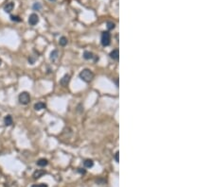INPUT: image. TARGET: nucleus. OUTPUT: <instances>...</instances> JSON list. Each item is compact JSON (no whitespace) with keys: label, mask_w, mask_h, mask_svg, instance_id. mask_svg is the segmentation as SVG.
<instances>
[{"label":"nucleus","mask_w":213,"mask_h":187,"mask_svg":"<svg viewBox=\"0 0 213 187\" xmlns=\"http://www.w3.org/2000/svg\"><path fill=\"white\" fill-rule=\"evenodd\" d=\"M119 49H114V50L110 53V57L112 58L113 60H119Z\"/></svg>","instance_id":"13"},{"label":"nucleus","mask_w":213,"mask_h":187,"mask_svg":"<svg viewBox=\"0 0 213 187\" xmlns=\"http://www.w3.org/2000/svg\"><path fill=\"white\" fill-rule=\"evenodd\" d=\"M46 174V171L45 170H42V169H37L35 172L33 173V178L34 179H39L42 176H44Z\"/></svg>","instance_id":"8"},{"label":"nucleus","mask_w":213,"mask_h":187,"mask_svg":"<svg viewBox=\"0 0 213 187\" xmlns=\"http://www.w3.org/2000/svg\"><path fill=\"white\" fill-rule=\"evenodd\" d=\"M101 44L103 46H107L111 43V34L109 31H103L101 34Z\"/></svg>","instance_id":"3"},{"label":"nucleus","mask_w":213,"mask_h":187,"mask_svg":"<svg viewBox=\"0 0 213 187\" xmlns=\"http://www.w3.org/2000/svg\"><path fill=\"white\" fill-rule=\"evenodd\" d=\"M83 166H85L86 168H90V167H92V166H94V162L92 161V160H85L84 162H83Z\"/></svg>","instance_id":"14"},{"label":"nucleus","mask_w":213,"mask_h":187,"mask_svg":"<svg viewBox=\"0 0 213 187\" xmlns=\"http://www.w3.org/2000/svg\"><path fill=\"white\" fill-rule=\"evenodd\" d=\"M11 20L13 22H20L21 21V18L19 16H14V15H11Z\"/></svg>","instance_id":"17"},{"label":"nucleus","mask_w":213,"mask_h":187,"mask_svg":"<svg viewBox=\"0 0 213 187\" xmlns=\"http://www.w3.org/2000/svg\"><path fill=\"white\" fill-rule=\"evenodd\" d=\"M115 27H116L115 23H113V22H108V23H107V29H108L109 30H111V29H115Z\"/></svg>","instance_id":"16"},{"label":"nucleus","mask_w":213,"mask_h":187,"mask_svg":"<svg viewBox=\"0 0 213 187\" xmlns=\"http://www.w3.org/2000/svg\"><path fill=\"white\" fill-rule=\"evenodd\" d=\"M69 80H70V76L69 75H65L64 77H63V79H61V80H60V83H61L62 86L64 87H66L67 86V84H68Z\"/></svg>","instance_id":"6"},{"label":"nucleus","mask_w":213,"mask_h":187,"mask_svg":"<svg viewBox=\"0 0 213 187\" xmlns=\"http://www.w3.org/2000/svg\"><path fill=\"white\" fill-rule=\"evenodd\" d=\"M13 8H14V3H13V2H9V3H7L5 5L4 11H6L7 13H10V12L13 10Z\"/></svg>","instance_id":"7"},{"label":"nucleus","mask_w":213,"mask_h":187,"mask_svg":"<svg viewBox=\"0 0 213 187\" xmlns=\"http://www.w3.org/2000/svg\"><path fill=\"white\" fill-rule=\"evenodd\" d=\"M119 152H117L116 155H115V160H116L117 162H119Z\"/></svg>","instance_id":"20"},{"label":"nucleus","mask_w":213,"mask_h":187,"mask_svg":"<svg viewBox=\"0 0 213 187\" xmlns=\"http://www.w3.org/2000/svg\"><path fill=\"white\" fill-rule=\"evenodd\" d=\"M1 63H2V60L0 59V65H1Z\"/></svg>","instance_id":"22"},{"label":"nucleus","mask_w":213,"mask_h":187,"mask_svg":"<svg viewBox=\"0 0 213 187\" xmlns=\"http://www.w3.org/2000/svg\"><path fill=\"white\" fill-rule=\"evenodd\" d=\"M59 43H60V45H62V46H65L67 44V39L65 37H61L60 40H59Z\"/></svg>","instance_id":"15"},{"label":"nucleus","mask_w":213,"mask_h":187,"mask_svg":"<svg viewBox=\"0 0 213 187\" xmlns=\"http://www.w3.org/2000/svg\"><path fill=\"white\" fill-rule=\"evenodd\" d=\"M18 100L22 105H28L30 101V96L28 92H22L18 97Z\"/></svg>","instance_id":"2"},{"label":"nucleus","mask_w":213,"mask_h":187,"mask_svg":"<svg viewBox=\"0 0 213 187\" xmlns=\"http://www.w3.org/2000/svg\"><path fill=\"white\" fill-rule=\"evenodd\" d=\"M41 8H42V6H41V4L40 3H34V5H33V10H35V11H39V10H41Z\"/></svg>","instance_id":"18"},{"label":"nucleus","mask_w":213,"mask_h":187,"mask_svg":"<svg viewBox=\"0 0 213 187\" xmlns=\"http://www.w3.org/2000/svg\"><path fill=\"white\" fill-rule=\"evenodd\" d=\"M83 58H84L85 60H93V59H94L95 61H99V58L96 57L92 52H89V51H84V52H83Z\"/></svg>","instance_id":"5"},{"label":"nucleus","mask_w":213,"mask_h":187,"mask_svg":"<svg viewBox=\"0 0 213 187\" xmlns=\"http://www.w3.org/2000/svg\"><path fill=\"white\" fill-rule=\"evenodd\" d=\"M80 78L84 82H90L92 79H94V73L89 69H83V71L80 73Z\"/></svg>","instance_id":"1"},{"label":"nucleus","mask_w":213,"mask_h":187,"mask_svg":"<svg viewBox=\"0 0 213 187\" xmlns=\"http://www.w3.org/2000/svg\"><path fill=\"white\" fill-rule=\"evenodd\" d=\"M37 166H41V167H45V166H47V163H48V162H47V159H40V160H38L37 161Z\"/></svg>","instance_id":"11"},{"label":"nucleus","mask_w":213,"mask_h":187,"mask_svg":"<svg viewBox=\"0 0 213 187\" xmlns=\"http://www.w3.org/2000/svg\"><path fill=\"white\" fill-rule=\"evenodd\" d=\"M46 107H47V105L45 104L44 102H37V103L34 104V109H35L36 111H41V110L45 109Z\"/></svg>","instance_id":"9"},{"label":"nucleus","mask_w":213,"mask_h":187,"mask_svg":"<svg viewBox=\"0 0 213 187\" xmlns=\"http://www.w3.org/2000/svg\"><path fill=\"white\" fill-rule=\"evenodd\" d=\"M49 1H56V0H49Z\"/></svg>","instance_id":"23"},{"label":"nucleus","mask_w":213,"mask_h":187,"mask_svg":"<svg viewBox=\"0 0 213 187\" xmlns=\"http://www.w3.org/2000/svg\"><path fill=\"white\" fill-rule=\"evenodd\" d=\"M39 22V17L36 13H31L29 17V24L30 26H35Z\"/></svg>","instance_id":"4"},{"label":"nucleus","mask_w":213,"mask_h":187,"mask_svg":"<svg viewBox=\"0 0 213 187\" xmlns=\"http://www.w3.org/2000/svg\"><path fill=\"white\" fill-rule=\"evenodd\" d=\"M79 172L80 173H83V174H85V170H82V169L80 168L79 169Z\"/></svg>","instance_id":"21"},{"label":"nucleus","mask_w":213,"mask_h":187,"mask_svg":"<svg viewBox=\"0 0 213 187\" xmlns=\"http://www.w3.org/2000/svg\"><path fill=\"white\" fill-rule=\"evenodd\" d=\"M31 187H47V185L46 183H40V184H35V185H32Z\"/></svg>","instance_id":"19"},{"label":"nucleus","mask_w":213,"mask_h":187,"mask_svg":"<svg viewBox=\"0 0 213 187\" xmlns=\"http://www.w3.org/2000/svg\"><path fill=\"white\" fill-rule=\"evenodd\" d=\"M4 123H5L6 126H11V124H12V116L10 114H8L7 116H5V118H4Z\"/></svg>","instance_id":"10"},{"label":"nucleus","mask_w":213,"mask_h":187,"mask_svg":"<svg viewBox=\"0 0 213 187\" xmlns=\"http://www.w3.org/2000/svg\"><path fill=\"white\" fill-rule=\"evenodd\" d=\"M59 57V52L58 50H53L50 53V60L52 61H56Z\"/></svg>","instance_id":"12"}]
</instances>
